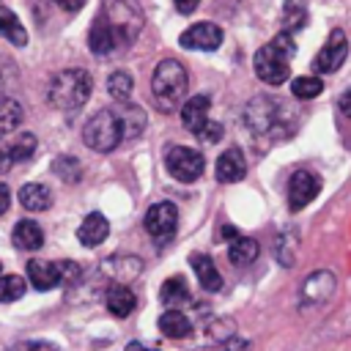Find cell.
I'll use <instances>...</instances> for the list:
<instances>
[{"mask_svg":"<svg viewBox=\"0 0 351 351\" xmlns=\"http://www.w3.org/2000/svg\"><path fill=\"white\" fill-rule=\"evenodd\" d=\"M307 3L304 0H285L282 5V25H285V33H296L307 25Z\"/></svg>","mask_w":351,"mask_h":351,"instance_id":"f1b7e54d","label":"cell"},{"mask_svg":"<svg viewBox=\"0 0 351 351\" xmlns=\"http://www.w3.org/2000/svg\"><path fill=\"white\" fill-rule=\"evenodd\" d=\"M0 36L5 41H11L14 47H25L27 44V30L22 27L19 16L5 5H0Z\"/></svg>","mask_w":351,"mask_h":351,"instance_id":"d4e9b609","label":"cell"},{"mask_svg":"<svg viewBox=\"0 0 351 351\" xmlns=\"http://www.w3.org/2000/svg\"><path fill=\"white\" fill-rule=\"evenodd\" d=\"M318 192H321V178L310 170H296L288 181V206H291V211H302L307 203L315 200Z\"/></svg>","mask_w":351,"mask_h":351,"instance_id":"9c48e42d","label":"cell"},{"mask_svg":"<svg viewBox=\"0 0 351 351\" xmlns=\"http://www.w3.org/2000/svg\"><path fill=\"white\" fill-rule=\"evenodd\" d=\"M340 110H343V115H348V118H351V88L340 96Z\"/></svg>","mask_w":351,"mask_h":351,"instance_id":"b9f144b4","label":"cell"},{"mask_svg":"<svg viewBox=\"0 0 351 351\" xmlns=\"http://www.w3.org/2000/svg\"><path fill=\"white\" fill-rule=\"evenodd\" d=\"M208 96H192V99H186L184 101V107H181V123L195 134L206 121H208Z\"/></svg>","mask_w":351,"mask_h":351,"instance_id":"d6986e66","label":"cell"},{"mask_svg":"<svg viewBox=\"0 0 351 351\" xmlns=\"http://www.w3.org/2000/svg\"><path fill=\"white\" fill-rule=\"evenodd\" d=\"M148 236L154 239H170L178 228V211L173 203H154L148 211H145V219H143Z\"/></svg>","mask_w":351,"mask_h":351,"instance_id":"30bf717a","label":"cell"},{"mask_svg":"<svg viewBox=\"0 0 351 351\" xmlns=\"http://www.w3.org/2000/svg\"><path fill=\"white\" fill-rule=\"evenodd\" d=\"M104 302H107V310H110L115 318H126V315L134 310V304H137L132 288H126V285H110Z\"/></svg>","mask_w":351,"mask_h":351,"instance_id":"7402d4cb","label":"cell"},{"mask_svg":"<svg viewBox=\"0 0 351 351\" xmlns=\"http://www.w3.org/2000/svg\"><path fill=\"white\" fill-rule=\"evenodd\" d=\"M14 351H55L49 343H22V346H16Z\"/></svg>","mask_w":351,"mask_h":351,"instance_id":"ab89813d","label":"cell"},{"mask_svg":"<svg viewBox=\"0 0 351 351\" xmlns=\"http://www.w3.org/2000/svg\"><path fill=\"white\" fill-rule=\"evenodd\" d=\"M222 351H250V343L241 340V337H230V340H225V348Z\"/></svg>","mask_w":351,"mask_h":351,"instance_id":"8d00e7d4","label":"cell"},{"mask_svg":"<svg viewBox=\"0 0 351 351\" xmlns=\"http://www.w3.org/2000/svg\"><path fill=\"white\" fill-rule=\"evenodd\" d=\"M321 90H324L321 77H296L291 82V93L296 99H315V96H321Z\"/></svg>","mask_w":351,"mask_h":351,"instance_id":"d6a6232c","label":"cell"},{"mask_svg":"<svg viewBox=\"0 0 351 351\" xmlns=\"http://www.w3.org/2000/svg\"><path fill=\"white\" fill-rule=\"evenodd\" d=\"M11 241H14L16 250L33 252V250H38V247L44 244V230H41V225L33 222V219H19V222L14 225Z\"/></svg>","mask_w":351,"mask_h":351,"instance_id":"2e32d148","label":"cell"},{"mask_svg":"<svg viewBox=\"0 0 351 351\" xmlns=\"http://www.w3.org/2000/svg\"><path fill=\"white\" fill-rule=\"evenodd\" d=\"M27 280L36 291H49V288L60 285V269L52 261L33 258V261H27Z\"/></svg>","mask_w":351,"mask_h":351,"instance_id":"9a60e30c","label":"cell"},{"mask_svg":"<svg viewBox=\"0 0 351 351\" xmlns=\"http://www.w3.org/2000/svg\"><path fill=\"white\" fill-rule=\"evenodd\" d=\"M107 236H110V222H107V217L99 214V211H90V214L80 222V228H77V239H80V244H85V247H99Z\"/></svg>","mask_w":351,"mask_h":351,"instance_id":"4fadbf2b","label":"cell"},{"mask_svg":"<svg viewBox=\"0 0 351 351\" xmlns=\"http://www.w3.org/2000/svg\"><path fill=\"white\" fill-rule=\"evenodd\" d=\"M132 88H134V80H132V74H126V71H112V74L107 77V93H110L115 101H121V104H126V101L132 99Z\"/></svg>","mask_w":351,"mask_h":351,"instance_id":"f546056e","label":"cell"},{"mask_svg":"<svg viewBox=\"0 0 351 351\" xmlns=\"http://www.w3.org/2000/svg\"><path fill=\"white\" fill-rule=\"evenodd\" d=\"M140 269H143V263H140V258H129V255H118V258H107V261L101 263V271H107V277H112V280H118L115 285H123L126 280H132V277H137V274H140Z\"/></svg>","mask_w":351,"mask_h":351,"instance_id":"ac0fdd59","label":"cell"},{"mask_svg":"<svg viewBox=\"0 0 351 351\" xmlns=\"http://www.w3.org/2000/svg\"><path fill=\"white\" fill-rule=\"evenodd\" d=\"M165 167L167 173L176 178V181H184V184H192L203 176V167H206V159L203 154H197L195 148H186V145H176L165 154Z\"/></svg>","mask_w":351,"mask_h":351,"instance_id":"52a82bcc","label":"cell"},{"mask_svg":"<svg viewBox=\"0 0 351 351\" xmlns=\"http://www.w3.org/2000/svg\"><path fill=\"white\" fill-rule=\"evenodd\" d=\"M219 239H230V241H233V239H239V233H236L233 225H222V228H219Z\"/></svg>","mask_w":351,"mask_h":351,"instance_id":"7bdbcfd3","label":"cell"},{"mask_svg":"<svg viewBox=\"0 0 351 351\" xmlns=\"http://www.w3.org/2000/svg\"><path fill=\"white\" fill-rule=\"evenodd\" d=\"M11 165L14 162H11V154H8V137L0 134V173H5Z\"/></svg>","mask_w":351,"mask_h":351,"instance_id":"d590c367","label":"cell"},{"mask_svg":"<svg viewBox=\"0 0 351 351\" xmlns=\"http://www.w3.org/2000/svg\"><path fill=\"white\" fill-rule=\"evenodd\" d=\"M118 118H121L123 140H134L145 129V110L137 107V104H121L118 107Z\"/></svg>","mask_w":351,"mask_h":351,"instance_id":"44dd1931","label":"cell"},{"mask_svg":"<svg viewBox=\"0 0 351 351\" xmlns=\"http://www.w3.org/2000/svg\"><path fill=\"white\" fill-rule=\"evenodd\" d=\"M244 123L250 126L252 134L266 137V140H277V137H285L293 132L296 112L291 104H285L274 96H255L244 107Z\"/></svg>","mask_w":351,"mask_h":351,"instance_id":"6da1fadb","label":"cell"},{"mask_svg":"<svg viewBox=\"0 0 351 351\" xmlns=\"http://www.w3.org/2000/svg\"><path fill=\"white\" fill-rule=\"evenodd\" d=\"M8 154L11 162H27L36 154V134L33 132H8Z\"/></svg>","mask_w":351,"mask_h":351,"instance_id":"484cf974","label":"cell"},{"mask_svg":"<svg viewBox=\"0 0 351 351\" xmlns=\"http://www.w3.org/2000/svg\"><path fill=\"white\" fill-rule=\"evenodd\" d=\"M258 252H261V247H258V241L250 239V236H239V239H233L230 247H228V258H230L233 266H247V263H252V261L258 258Z\"/></svg>","mask_w":351,"mask_h":351,"instance_id":"4316f807","label":"cell"},{"mask_svg":"<svg viewBox=\"0 0 351 351\" xmlns=\"http://www.w3.org/2000/svg\"><path fill=\"white\" fill-rule=\"evenodd\" d=\"M25 296V280L19 274H0V302H16Z\"/></svg>","mask_w":351,"mask_h":351,"instance_id":"836d02e7","label":"cell"},{"mask_svg":"<svg viewBox=\"0 0 351 351\" xmlns=\"http://www.w3.org/2000/svg\"><path fill=\"white\" fill-rule=\"evenodd\" d=\"M88 44H90V52H93V55H110V52H115V49H118V44H115L112 33L104 27V22H101V19H96V22L90 25Z\"/></svg>","mask_w":351,"mask_h":351,"instance_id":"83f0119b","label":"cell"},{"mask_svg":"<svg viewBox=\"0 0 351 351\" xmlns=\"http://www.w3.org/2000/svg\"><path fill=\"white\" fill-rule=\"evenodd\" d=\"M346 55H348V38L346 33L337 27L329 33L326 44L318 49V55L313 58V71L315 74H335L343 63H346Z\"/></svg>","mask_w":351,"mask_h":351,"instance_id":"ba28073f","label":"cell"},{"mask_svg":"<svg viewBox=\"0 0 351 351\" xmlns=\"http://www.w3.org/2000/svg\"><path fill=\"white\" fill-rule=\"evenodd\" d=\"M82 140L90 151L107 154L112 148H118L123 143V129H121V118L118 110H99L96 115L88 118V123L82 126Z\"/></svg>","mask_w":351,"mask_h":351,"instance_id":"8992f818","label":"cell"},{"mask_svg":"<svg viewBox=\"0 0 351 351\" xmlns=\"http://www.w3.org/2000/svg\"><path fill=\"white\" fill-rule=\"evenodd\" d=\"M90 88H93V80L85 69H66L52 77L47 99L52 107H58L63 112H74L90 99Z\"/></svg>","mask_w":351,"mask_h":351,"instance_id":"277c9868","label":"cell"},{"mask_svg":"<svg viewBox=\"0 0 351 351\" xmlns=\"http://www.w3.org/2000/svg\"><path fill=\"white\" fill-rule=\"evenodd\" d=\"M178 44L184 49H203V52H214L222 44V30L214 22H197L192 27H186L178 36Z\"/></svg>","mask_w":351,"mask_h":351,"instance_id":"8fae6325","label":"cell"},{"mask_svg":"<svg viewBox=\"0 0 351 351\" xmlns=\"http://www.w3.org/2000/svg\"><path fill=\"white\" fill-rule=\"evenodd\" d=\"M186 85H189V77H186V69L184 63L167 58L162 60L156 69H154V77H151V96H154V104L162 110V112H173L181 99L186 96Z\"/></svg>","mask_w":351,"mask_h":351,"instance_id":"3957f363","label":"cell"},{"mask_svg":"<svg viewBox=\"0 0 351 351\" xmlns=\"http://www.w3.org/2000/svg\"><path fill=\"white\" fill-rule=\"evenodd\" d=\"M173 5H176L178 14H192L200 5V0H173Z\"/></svg>","mask_w":351,"mask_h":351,"instance_id":"74e56055","label":"cell"},{"mask_svg":"<svg viewBox=\"0 0 351 351\" xmlns=\"http://www.w3.org/2000/svg\"><path fill=\"white\" fill-rule=\"evenodd\" d=\"M159 299L167 310H178L186 299H189V288H186V280L184 277H167L159 288Z\"/></svg>","mask_w":351,"mask_h":351,"instance_id":"603a6c76","label":"cell"},{"mask_svg":"<svg viewBox=\"0 0 351 351\" xmlns=\"http://www.w3.org/2000/svg\"><path fill=\"white\" fill-rule=\"evenodd\" d=\"M11 206V189L5 184H0V214H5Z\"/></svg>","mask_w":351,"mask_h":351,"instance_id":"60d3db41","label":"cell"},{"mask_svg":"<svg viewBox=\"0 0 351 351\" xmlns=\"http://www.w3.org/2000/svg\"><path fill=\"white\" fill-rule=\"evenodd\" d=\"M296 55V44H293V36L288 33H277L269 44H263L255 58H252V66H255V74L258 80H263L266 85H282L291 74V58Z\"/></svg>","mask_w":351,"mask_h":351,"instance_id":"7a4b0ae2","label":"cell"},{"mask_svg":"<svg viewBox=\"0 0 351 351\" xmlns=\"http://www.w3.org/2000/svg\"><path fill=\"white\" fill-rule=\"evenodd\" d=\"M189 263H192V269L197 274V282L206 291H219L222 288V277H219V271H217V266H214V261L208 255H203V252L189 255Z\"/></svg>","mask_w":351,"mask_h":351,"instance_id":"ffe728a7","label":"cell"},{"mask_svg":"<svg viewBox=\"0 0 351 351\" xmlns=\"http://www.w3.org/2000/svg\"><path fill=\"white\" fill-rule=\"evenodd\" d=\"M159 329H162L165 337H173V340H181V337L192 335V324L181 310H165L159 315Z\"/></svg>","mask_w":351,"mask_h":351,"instance_id":"cb8c5ba5","label":"cell"},{"mask_svg":"<svg viewBox=\"0 0 351 351\" xmlns=\"http://www.w3.org/2000/svg\"><path fill=\"white\" fill-rule=\"evenodd\" d=\"M52 170H55V176H60V181H66V184H77V181L82 178V165L77 162V156H69V154L58 156V159L52 162Z\"/></svg>","mask_w":351,"mask_h":351,"instance_id":"1f68e13d","label":"cell"},{"mask_svg":"<svg viewBox=\"0 0 351 351\" xmlns=\"http://www.w3.org/2000/svg\"><path fill=\"white\" fill-rule=\"evenodd\" d=\"M214 170H217V181H222V184H236V181H241L244 173H247V159H244V154H241L239 148H228V151L219 154Z\"/></svg>","mask_w":351,"mask_h":351,"instance_id":"7c38bea8","label":"cell"},{"mask_svg":"<svg viewBox=\"0 0 351 351\" xmlns=\"http://www.w3.org/2000/svg\"><path fill=\"white\" fill-rule=\"evenodd\" d=\"M22 123V104L14 99H0V134L16 132Z\"/></svg>","mask_w":351,"mask_h":351,"instance_id":"4dcf8cb0","label":"cell"},{"mask_svg":"<svg viewBox=\"0 0 351 351\" xmlns=\"http://www.w3.org/2000/svg\"><path fill=\"white\" fill-rule=\"evenodd\" d=\"M19 203H22V208H27V211H47L49 206H52V192H49V186L47 184H38V181H33V184H25L22 189H19Z\"/></svg>","mask_w":351,"mask_h":351,"instance_id":"e0dca14e","label":"cell"},{"mask_svg":"<svg viewBox=\"0 0 351 351\" xmlns=\"http://www.w3.org/2000/svg\"><path fill=\"white\" fill-rule=\"evenodd\" d=\"M58 8H63V11H80L82 5H85V0H52Z\"/></svg>","mask_w":351,"mask_h":351,"instance_id":"f35d334b","label":"cell"},{"mask_svg":"<svg viewBox=\"0 0 351 351\" xmlns=\"http://www.w3.org/2000/svg\"><path fill=\"white\" fill-rule=\"evenodd\" d=\"M96 19L104 22L118 47L132 44L143 30V11L132 0H104L101 14Z\"/></svg>","mask_w":351,"mask_h":351,"instance_id":"5b68a950","label":"cell"},{"mask_svg":"<svg viewBox=\"0 0 351 351\" xmlns=\"http://www.w3.org/2000/svg\"><path fill=\"white\" fill-rule=\"evenodd\" d=\"M332 291H335V274L326 271V269L313 271V274L304 280V285H302V296H304L307 304L326 302V299L332 296Z\"/></svg>","mask_w":351,"mask_h":351,"instance_id":"5bb4252c","label":"cell"},{"mask_svg":"<svg viewBox=\"0 0 351 351\" xmlns=\"http://www.w3.org/2000/svg\"><path fill=\"white\" fill-rule=\"evenodd\" d=\"M222 123H217V121H206L197 132H195V137L197 140H203V143H219L222 140Z\"/></svg>","mask_w":351,"mask_h":351,"instance_id":"e575fe53","label":"cell"},{"mask_svg":"<svg viewBox=\"0 0 351 351\" xmlns=\"http://www.w3.org/2000/svg\"><path fill=\"white\" fill-rule=\"evenodd\" d=\"M126 351H154V348H145L143 343H129V346H126Z\"/></svg>","mask_w":351,"mask_h":351,"instance_id":"ee69618b","label":"cell"}]
</instances>
